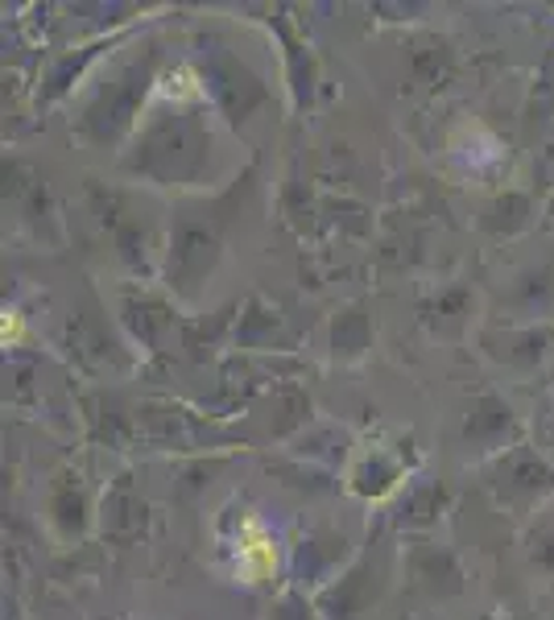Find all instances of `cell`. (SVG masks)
Listing matches in <instances>:
<instances>
[{"mask_svg":"<svg viewBox=\"0 0 554 620\" xmlns=\"http://www.w3.org/2000/svg\"><path fill=\"white\" fill-rule=\"evenodd\" d=\"M241 563H244L248 584H257L261 575H269V571H274V563H277L274 542H269V534L261 530L257 521H244V530H241Z\"/></svg>","mask_w":554,"mask_h":620,"instance_id":"6da1fadb","label":"cell"}]
</instances>
